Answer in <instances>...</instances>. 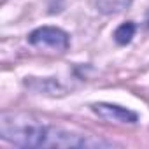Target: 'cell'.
Returning a JSON list of instances; mask_svg holds the SVG:
<instances>
[{
    "mask_svg": "<svg viewBox=\"0 0 149 149\" xmlns=\"http://www.w3.org/2000/svg\"><path fill=\"white\" fill-rule=\"evenodd\" d=\"M2 139L19 147H102L111 146L91 135L47 125L25 114H2Z\"/></svg>",
    "mask_w": 149,
    "mask_h": 149,
    "instance_id": "1",
    "label": "cell"
},
{
    "mask_svg": "<svg viewBox=\"0 0 149 149\" xmlns=\"http://www.w3.org/2000/svg\"><path fill=\"white\" fill-rule=\"evenodd\" d=\"M28 40L33 46L51 47V49H56L60 53L68 47V35H67V32H63L61 28H54V26H40V28L33 30L28 35Z\"/></svg>",
    "mask_w": 149,
    "mask_h": 149,
    "instance_id": "2",
    "label": "cell"
},
{
    "mask_svg": "<svg viewBox=\"0 0 149 149\" xmlns=\"http://www.w3.org/2000/svg\"><path fill=\"white\" fill-rule=\"evenodd\" d=\"M93 112L97 116H100L102 119L109 121V123H128L133 125L137 123V114L130 109L119 107V105H112V104H93Z\"/></svg>",
    "mask_w": 149,
    "mask_h": 149,
    "instance_id": "3",
    "label": "cell"
},
{
    "mask_svg": "<svg viewBox=\"0 0 149 149\" xmlns=\"http://www.w3.org/2000/svg\"><path fill=\"white\" fill-rule=\"evenodd\" d=\"M132 4V0H97V6L104 14H118Z\"/></svg>",
    "mask_w": 149,
    "mask_h": 149,
    "instance_id": "4",
    "label": "cell"
},
{
    "mask_svg": "<svg viewBox=\"0 0 149 149\" xmlns=\"http://www.w3.org/2000/svg\"><path fill=\"white\" fill-rule=\"evenodd\" d=\"M133 33H135V25L128 21V23H123L121 26L116 28V32H114V39H116L118 44H128V42L132 40Z\"/></svg>",
    "mask_w": 149,
    "mask_h": 149,
    "instance_id": "5",
    "label": "cell"
}]
</instances>
